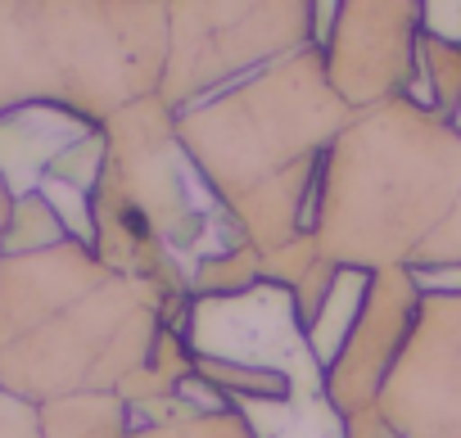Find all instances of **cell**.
<instances>
[{"label": "cell", "instance_id": "obj_1", "mask_svg": "<svg viewBox=\"0 0 461 438\" xmlns=\"http://www.w3.org/2000/svg\"><path fill=\"white\" fill-rule=\"evenodd\" d=\"M77 136H82V131H59V136L50 140V158H59V154H64V145H68V140H77ZM28 158H32V163H46V149H41V145H37V154H23V149H14L10 158H0V163H5V167H14V163H28Z\"/></svg>", "mask_w": 461, "mask_h": 438}]
</instances>
